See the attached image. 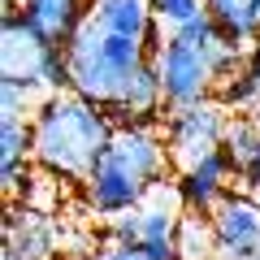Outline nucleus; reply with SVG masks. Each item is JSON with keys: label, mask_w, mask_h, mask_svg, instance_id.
I'll list each match as a JSON object with an SVG mask.
<instances>
[{"label": "nucleus", "mask_w": 260, "mask_h": 260, "mask_svg": "<svg viewBox=\"0 0 260 260\" xmlns=\"http://www.w3.org/2000/svg\"><path fill=\"white\" fill-rule=\"evenodd\" d=\"M174 156L160 121H126L113 130L109 148L83 178V200L95 217H117L139 208L152 191L169 178Z\"/></svg>", "instance_id": "f257e3e1"}, {"label": "nucleus", "mask_w": 260, "mask_h": 260, "mask_svg": "<svg viewBox=\"0 0 260 260\" xmlns=\"http://www.w3.org/2000/svg\"><path fill=\"white\" fill-rule=\"evenodd\" d=\"M30 126H35V165L61 174L65 182H83L109 148L117 121L109 117V109L91 104L78 91H52L39 100Z\"/></svg>", "instance_id": "f03ea898"}, {"label": "nucleus", "mask_w": 260, "mask_h": 260, "mask_svg": "<svg viewBox=\"0 0 260 260\" xmlns=\"http://www.w3.org/2000/svg\"><path fill=\"white\" fill-rule=\"evenodd\" d=\"M65 61H70V91L87 95L100 109H113L139 78V70L152 61V52L143 39L113 35L87 13L83 26L65 44Z\"/></svg>", "instance_id": "7ed1b4c3"}, {"label": "nucleus", "mask_w": 260, "mask_h": 260, "mask_svg": "<svg viewBox=\"0 0 260 260\" xmlns=\"http://www.w3.org/2000/svg\"><path fill=\"white\" fill-rule=\"evenodd\" d=\"M0 78L35 87L39 95L70 91L65 48L39 35L22 9H5V18H0Z\"/></svg>", "instance_id": "20e7f679"}, {"label": "nucleus", "mask_w": 260, "mask_h": 260, "mask_svg": "<svg viewBox=\"0 0 260 260\" xmlns=\"http://www.w3.org/2000/svg\"><path fill=\"white\" fill-rule=\"evenodd\" d=\"M165 143L169 156H174V169H191L204 156H213L225 139V126H230V109L221 100H195V104H178V109H165Z\"/></svg>", "instance_id": "39448f33"}, {"label": "nucleus", "mask_w": 260, "mask_h": 260, "mask_svg": "<svg viewBox=\"0 0 260 260\" xmlns=\"http://www.w3.org/2000/svg\"><path fill=\"white\" fill-rule=\"evenodd\" d=\"M208 221L217 239V260H247L260 247V200L251 191H225Z\"/></svg>", "instance_id": "423d86ee"}, {"label": "nucleus", "mask_w": 260, "mask_h": 260, "mask_svg": "<svg viewBox=\"0 0 260 260\" xmlns=\"http://www.w3.org/2000/svg\"><path fill=\"white\" fill-rule=\"evenodd\" d=\"M56 221L44 208L9 200L5 213V260H52L56 256Z\"/></svg>", "instance_id": "0eeeda50"}, {"label": "nucleus", "mask_w": 260, "mask_h": 260, "mask_svg": "<svg viewBox=\"0 0 260 260\" xmlns=\"http://www.w3.org/2000/svg\"><path fill=\"white\" fill-rule=\"evenodd\" d=\"M230 178H234V169H230V160L221 156V148L213 152V156H204L200 165H191V169H178V195H182V208L186 213H213L217 204L225 200V191H230Z\"/></svg>", "instance_id": "6e6552de"}, {"label": "nucleus", "mask_w": 260, "mask_h": 260, "mask_svg": "<svg viewBox=\"0 0 260 260\" xmlns=\"http://www.w3.org/2000/svg\"><path fill=\"white\" fill-rule=\"evenodd\" d=\"M91 18L113 35L143 39V44L165 26L156 18V9H152V0H91Z\"/></svg>", "instance_id": "1a4fd4ad"}, {"label": "nucleus", "mask_w": 260, "mask_h": 260, "mask_svg": "<svg viewBox=\"0 0 260 260\" xmlns=\"http://www.w3.org/2000/svg\"><path fill=\"white\" fill-rule=\"evenodd\" d=\"M22 13L35 22V30L44 39H52V44L65 48L70 35H74V30L83 26V18L91 13V0H22Z\"/></svg>", "instance_id": "9d476101"}, {"label": "nucleus", "mask_w": 260, "mask_h": 260, "mask_svg": "<svg viewBox=\"0 0 260 260\" xmlns=\"http://www.w3.org/2000/svg\"><path fill=\"white\" fill-rule=\"evenodd\" d=\"M208 18L217 22L221 39L247 48L260 39V0H204Z\"/></svg>", "instance_id": "9b49d317"}, {"label": "nucleus", "mask_w": 260, "mask_h": 260, "mask_svg": "<svg viewBox=\"0 0 260 260\" xmlns=\"http://www.w3.org/2000/svg\"><path fill=\"white\" fill-rule=\"evenodd\" d=\"M217 100H221L230 113H256L260 109V44L247 48L243 65L217 87Z\"/></svg>", "instance_id": "f8f14e48"}, {"label": "nucleus", "mask_w": 260, "mask_h": 260, "mask_svg": "<svg viewBox=\"0 0 260 260\" xmlns=\"http://www.w3.org/2000/svg\"><path fill=\"white\" fill-rule=\"evenodd\" d=\"M256 152H260V121H256V113H230V126H225V139H221V156L230 160L234 178H243V169L251 165Z\"/></svg>", "instance_id": "ddd939ff"}, {"label": "nucleus", "mask_w": 260, "mask_h": 260, "mask_svg": "<svg viewBox=\"0 0 260 260\" xmlns=\"http://www.w3.org/2000/svg\"><path fill=\"white\" fill-rule=\"evenodd\" d=\"M178 251H182V260H217L213 221L204 213H182V221H178Z\"/></svg>", "instance_id": "4468645a"}, {"label": "nucleus", "mask_w": 260, "mask_h": 260, "mask_svg": "<svg viewBox=\"0 0 260 260\" xmlns=\"http://www.w3.org/2000/svg\"><path fill=\"white\" fill-rule=\"evenodd\" d=\"M35 160V126L30 117H0V165Z\"/></svg>", "instance_id": "2eb2a0df"}, {"label": "nucleus", "mask_w": 260, "mask_h": 260, "mask_svg": "<svg viewBox=\"0 0 260 260\" xmlns=\"http://www.w3.org/2000/svg\"><path fill=\"white\" fill-rule=\"evenodd\" d=\"M18 200H22V204H30V208H44V213H56V208H61V174L35 165Z\"/></svg>", "instance_id": "dca6fc26"}, {"label": "nucleus", "mask_w": 260, "mask_h": 260, "mask_svg": "<svg viewBox=\"0 0 260 260\" xmlns=\"http://www.w3.org/2000/svg\"><path fill=\"white\" fill-rule=\"evenodd\" d=\"M39 100H44V95H39L35 87H22V83L0 78V117H35Z\"/></svg>", "instance_id": "f3484780"}, {"label": "nucleus", "mask_w": 260, "mask_h": 260, "mask_svg": "<svg viewBox=\"0 0 260 260\" xmlns=\"http://www.w3.org/2000/svg\"><path fill=\"white\" fill-rule=\"evenodd\" d=\"M109 243H126V247H139V243H143V217H139V208L109 217Z\"/></svg>", "instance_id": "a211bd4d"}, {"label": "nucleus", "mask_w": 260, "mask_h": 260, "mask_svg": "<svg viewBox=\"0 0 260 260\" xmlns=\"http://www.w3.org/2000/svg\"><path fill=\"white\" fill-rule=\"evenodd\" d=\"M152 9H156V18L174 30V26H182V22H191L195 13H204V0H152Z\"/></svg>", "instance_id": "6ab92c4d"}, {"label": "nucleus", "mask_w": 260, "mask_h": 260, "mask_svg": "<svg viewBox=\"0 0 260 260\" xmlns=\"http://www.w3.org/2000/svg\"><path fill=\"white\" fill-rule=\"evenodd\" d=\"M91 260H148L143 247H126V243H109L104 251H95Z\"/></svg>", "instance_id": "aec40b11"}, {"label": "nucleus", "mask_w": 260, "mask_h": 260, "mask_svg": "<svg viewBox=\"0 0 260 260\" xmlns=\"http://www.w3.org/2000/svg\"><path fill=\"white\" fill-rule=\"evenodd\" d=\"M239 182L247 186V191H256V186H260V152H256V156H251V165L243 169V178H239Z\"/></svg>", "instance_id": "412c9836"}, {"label": "nucleus", "mask_w": 260, "mask_h": 260, "mask_svg": "<svg viewBox=\"0 0 260 260\" xmlns=\"http://www.w3.org/2000/svg\"><path fill=\"white\" fill-rule=\"evenodd\" d=\"M247 260H260V247H256V251H251V256H247Z\"/></svg>", "instance_id": "4be33fe9"}, {"label": "nucleus", "mask_w": 260, "mask_h": 260, "mask_svg": "<svg viewBox=\"0 0 260 260\" xmlns=\"http://www.w3.org/2000/svg\"><path fill=\"white\" fill-rule=\"evenodd\" d=\"M256 121H260V109H256Z\"/></svg>", "instance_id": "5701e85b"}]
</instances>
